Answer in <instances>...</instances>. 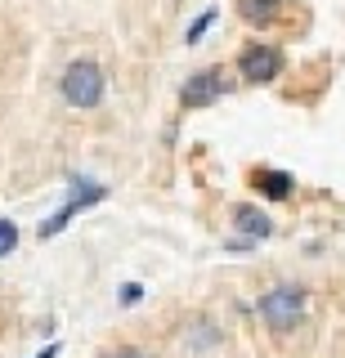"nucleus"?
<instances>
[{
  "label": "nucleus",
  "mask_w": 345,
  "mask_h": 358,
  "mask_svg": "<svg viewBox=\"0 0 345 358\" xmlns=\"http://www.w3.org/2000/svg\"><path fill=\"white\" fill-rule=\"evenodd\" d=\"M108 197V188L104 184H90V179H72V197L63 201L54 215L41 224V238H54V233H63L68 229V220L76 215V210H85V206H94V201H104Z\"/></svg>",
  "instance_id": "obj_3"
},
{
  "label": "nucleus",
  "mask_w": 345,
  "mask_h": 358,
  "mask_svg": "<svg viewBox=\"0 0 345 358\" xmlns=\"http://www.w3.org/2000/svg\"><path fill=\"white\" fill-rule=\"evenodd\" d=\"M238 9H242L247 22H269L274 18V0H238Z\"/></svg>",
  "instance_id": "obj_8"
},
{
  "label": "nucleus",
  "mask_w": 345,
  "mask_h": 358,
  "mask_svg": "<svg viewBox=\"0 0 345 358\" xmlns=\"http://www.w3.org/2000/svg\"><path fill=\"white\" fill-rule=\"evenodd\" d=\"M225 76L216 72V67H206V72H197L193 81L184 85V108H206V103H216L220 94H225Z\"/></svg>",
  "instance_id": "obj_5"
},
{
  "label": "nucleus",
  "mask_w": 345,
  "mask_h": 358,
  "mask_svg": "<svg viewBox=\"0 0 345 358\" xmlns=\"http://www.w3.org/2000/svg\"><path fill=\"white\" fill-rule=\"evenodd\" d=\"M139 300H143V287L139 282H126V287H121V305H139Z\"/></svg>",
  "instance_id": "obj_11"
},
{
  "label": "nucleus",
  "mask_w": 345,
  "mask_h": 358,
  "mask_svg": "<svg viewBox=\"0 0 345 358\" xmlns=\"http://www.w3.org/2000/svg\"><path fill=\"white\" fill-rule=\"evenodd\" d=\"M14 246H18V229L9 220H0V255H9Z\"/></svg>",
  "instance_id": "obj_9"
},
{
  "label": "nucleus",
  "mask_w": 345,
  "mask_h": 358,
  "mask_svg": "<svg viewBox=\"0 0 345 358\" xmlns=\"http://www.w3.org/2000/svg\"><path fill=\"white\" fill-rule=\"evenodd\" d=\"M238 67H242L247 81H274V76L283 72V54L269 50V45H251V50H242Z\"/></svg>",
  "instance_id": "obj_4"
},
{
  "label": "nucleus",
  "mask_w": 345,
  "mask_h": 358,
  "mask_svg": "<svg viewBox=\"0 0 345 358\" xmlns=\"http://www.w3.org/2000/svg\"><path fill=\"white\" fill-rule=\"evenodd\" d=\"M233 224H238V229L247 233L251 242H255V238H269V233H274L269 215H265V210H255V206H238V210H233Z\"/></svg>",
  "instance_id": "obj_6"
},
{
  "label": "nucleus",
  "mask_w": 345,
  "mask_h": 358,
  "mask_svg": "<svg viewBox=\"0 0 345 358\" xmlns=\"http://www.w3.org/2000/svg\"><path fill=\"white\" fill-rule=\"evenodd\" d=\"M305 313V291L300 287H274L269 296L260 300V318L269 322L274 331H292Z\"/></svg>",
  "instance_id": "obj_2"
},
{
  "label": "nucleus",
  "mask_w": 345,
  "mask_h": 358,
  "mask_svg": "<svg viewBox=\"0 0 345 358\" xmlns=\"http://www.w3.org/2000/svg\"><path fill=\"white\" fill-rule=\"evenodd\" d=\"M251 184L260 188L265 197H274V201H283L287 193H292V175H283V171H255Z\"/></svg>",
  "instance_id": "obj_7"
},
{
  "label": "nucleus",
  "mask_w": 345,
  "mask_h": 358,
  "mask_svg": "<svg viewBox=\"0 0 345 358\" xmlns=\"http://www.w3.org/2000/svg\"><path fill=\"white\" fill-rule=\"evenodd\" d=\"M36 358H59V341H54V345H45V350H41Z\"/></svg>",
  "instance_id": "obj_13"
},
{
  "label": "nucleus",
  "mask_w": 345,
  "mask_h": 358,
  "mask_svg": "<svg viewBox=\"0 0 345 358\" xmlns=\"http://www.w3.org/2000/svg\"><path fill=\"white\" fill-rule=\"evenodd\" d=\"M108 358H143V354H139V350H113Z\"/></svg>",
  "instance_id": "obj_12"
},
{
  "label": "nucleus",
  "mask_w": 345,
  "mask_h": 358,
  "mask_svg": "<svg viewBox=\"0 0 345 358\" xmlns=\"http://www.w3.org/2000/svg\"><path fill=\"white\" fill-rule=\"evenodd\" d=\"M211 22H216V9H206V14H202V18H197V22H193V27H188V36H184V41H188V45H193V41H202V31L211 27Z\"/></svg>",
  "instance_id": "obj_10"
},
{
  "label": "nucleus",
  "mask_w": 345,
  "mask_h": 358,
  "mask_svg": "<svg viewBox=\"0 0 345 358\" xmlns=\"http://www.w3.org/2000/svg\"><path fill=\"white\" fill-rule=\"evenodd\" d=\"M63 99L72 108H99V99H104V72H99V63L76 59L63 72Z\"/></svg>",
  "instance_id": "obj_1"
}]
</instances>
